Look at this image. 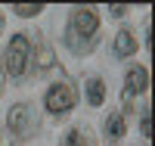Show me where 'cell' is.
Returning <instances> with one entry per match:
<instances>
[{"label": "cell", "mask_w": 155, "mask_h": 146, "mask_svg": "<svg viewBox=\"0 0 155 146\" xmlns=\"http://www.w3.org/2000/svg\"><path fill=\"white\" fill-rule=\"evenodd\" d=\"M96 28H99V19H96L93 9H74L71 12V22H68V47L87 53L90 50L87 41L96 34Z\"/></svg>", "instance_id": "6da1fadb"}, {"label": "cell", "mask_w": 155, "mask_h": 146, "mask_svg": "<svg viewBox=\"0 0 155 146\" xmlns=\"http://www.w3.org/2000/svg\"><path fill=\"white\" fill-rule=\"evenodd\" d=\"M28 56H31V44H28V37L25 34H16L9 41L6 47V56H3V65H6V72L12 78H22L25 69H28Z\"/></svg>", "instance_id": "7a4b0ae2"}, {"label": "cell", "mask_w": 155, "mask_h": 146, "mask_svg": "<svg viewBox=\"0 0 155 146\" xmlns=\"http://www.w3.org/2000/svg\"><path fill=\"white\" fill-rule=\"evenodd\" d=\"M74 87L71 84H53L47 90V97H44V106H47V112H53V115H62V112H68L71 106H74Z\"/></svg>", "instance_id": "3957f363"}, {"label": "cell", "mask_w": 155, "mask_h": 146, "mask_svg": "<svg viewBox=\"0 0 155 146\" xmlns=\"http://www.w3.org/2000/svg\"><path fill=\"white\" fill-rule=\"evenodd\" d=\"M6 124H9V131H12L16 137H31V134H34V127H37L31 106H25V103H16V106L9 109V118H6Z\"/></svg>", "instance_id": "277c9868"}, {"label": "cell", "mask_w": 155, "mask_h": 146, "mask_svg": "<svg viewBox=\"0 0 155 146\" xmlns=\"http://www.w3.org/2000/svg\"><path fill=\"white\" fill-rule=\"evenodd\" d=\"M146 84H149L146 69H143V65H134V69L127 72V78H124V97L130 100V97H137V93H143Z\"/></svg>", "instance_id": "5b68a950"}, {"label": "cell", "mask_w": 155, "mask_h": 146, "mask_svg": "<svg viewBox=\"0 0 155 146\" xmlns=\"http://www.w3.org/2000/svg\"><path fill=\"white\" fill-rule=\"evenodd\" d=\"M137 53V41L130 31H118L115 34V56H134Z\"/></svg>", "instance_id": "8992f818"}, {"label": "cell", "mask_w": 155, "mask_h": 146, "mask_svg": "<svg viewBox=\"0 0 155 146\" xmlns=\"http://www.w3.org/2000/svg\"><path fill=\"white\" fill-rule=\"evenodd\" d=\"M124 131H127L124 115L115 112V115H109V118H106V137H109V140H121V137H124Z\"/></svg>", "instance_id": "52a82bcc"}, {"label": "cell", "mask_w": 155, "mask_h": 146, "mask_svg": "<svg viewBox=\"0 0 155 146\" xmlns=\"http://www.w3.org/2000/svg\"><path fill=\"white\" fill-rule=\"evenodd\" d=\"M106 100V84H102V78H90L87 81V103L90 106H102Z\"/></svg>", "instance_id": "ba28073f"}, {"label": "cell", "mask_w": 155, "mask_h": 146, "mask_svg": "<svg viewBox=\"0 0 155 146\" xmlns=\"http://www.w3.org/2000/svg\"><path fill=\"white\" fill-rule=\"evenodd\" d=\"M41 3H16V16H41Z\"/></svg>", "instance_id": "9c48e42d"}, {"label": "cell", "mask_w": 155, "mask_h": 146, "mask_svg": "<svg viewBox=\"0 0 155 146\" xmlns=\"http://www.w3.org/2000/svg\"><path fill=\"white\" fill-rule=\"evenodd\" d=\"M37 62H41V69H50V65H53V53H50V47L37 50Z\"/></svg>", "instance_id": "30bf717a"}, {"label": "cell", "mask_w": 155, "mask_h": 146, "mask_svg": "<svg viewBox=\"0 0 155 146\" xmlns=\"http://www.w3.org/2000/svg\"><path fill=\"white\" fill-rule=\"evenodd\" d=\"M65 146H90V143L81 137V131H68V137H65Z\"/></svg>", "instance_id": "8fae6325"}, {"label": "cell", "mask_w": 155, "mask_h": 146, "mask_svg": "<svg viewBox=\"0 0 155 146\" xmlns=\"http://www.w3.org/2000/svg\"><path fill=\"white\" fill-rule=\"evenodd\" d=\"M140 131H143V137H149V134H152V127H149V109L143 112V121H140Z\"/></svg>", "instance_id": "7c38bea8"}, {"label": "cell", "mask_w": 155, "mask_h": 146, "mask_svg": "<svg viewBox=\"0 0 155 146\" xmlns=\"http://www.w3.org/2000/svg\"><path fill=\"white\" fill-rule=\"evenodd\" d=\"M109 12H112V16H124L127 6H109Z\"/></svg>", "instance_id": "4fadbf2b"}, {"label": "cell", "mask_w": 155, "mask_h": 146, "mask_svg": "<svg viewBox=\"0 0 155 146\" xmlns=\"http://www.w3.org/2000/svg\"><path fill=\"white\" fill-rule=\"evenodd\" d=\"M0 87H3V75H0Z\"/></svg>", "instance_id": "5bb4252c"}, {"label": "cell", "mask_w": 155, "mask_h": 146, "mask_svg": "<svg viewBox=\"0 0 155 146\" xmlns=\"http://www.w3.org/2000/svg\"><path fill=\"white\" fill-rule=\"evenodd\" d=\"M0 28H3V19H0Z\"/></svg>", "instance_id": "9a60e30c"}]
</instances>
